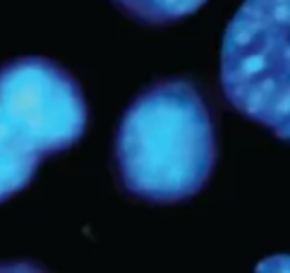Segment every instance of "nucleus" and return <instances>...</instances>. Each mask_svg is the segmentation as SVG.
Instances as JSON below:
<instances>
[{
  "label": "nucleus",
  "instance_id": "2",
  "mask_svg": "<svg viewBox=\"0 0 290 273\" xmlns=\"http://www.w3.org/2000/svg\"><path fill=\"white\" fill-rule=\"evenodd\" d=\"M77 79L46 58L0 65V204L29 187L46 156L67 151L87 132Z\"/></svg>",
  "mask_w": 290,
  "mask_h": 273
},
{
  "label": "nucleus",
  "instance_id": "3",
  "mask_svg": "<svg viewBox=\"0 0 290 273\" xmlns=\"http://www.w3.org/2000/svg\"><path fill=\"white\" fill-rule=\"evenodd\" d=\"M290 0H245L223 34L221 84L235 110L278 139L290 127Z\"/></svg>",
  "mask_w": 290,
  "mask_h": 273
},
{
  "label": "nucleus",
  "instance_id": "4",
  "mask_svg": "<svg viewBox=\"0 0 290 273\" xmlns=\"http://www.w3.org/2000/svg\"><path fill=\"white\" fill-rule=\"evenodd\" d=\"M130 17L144 24H171L194 15L206 0H113Z\"/></svg>",
  "mask_w": 290,
  "mask_h": 273
},
{
  "label": "nucleus",
  "instance_id": "1",
  "mask_svg": "<svg viewBox=\"0 0 290 273\" xmlns=\"http://www.w3.org/2000/svg\"><path fill=\"white\" fill-rule=\"evenodd\" d=\"M216 156L209 106L187 79L151 84L117 125L116 163L122 187L151 204H175L202 192Z\"/></svg>",
  "mask_w": 290,
  "mask_h": 273
}]
</instances>
